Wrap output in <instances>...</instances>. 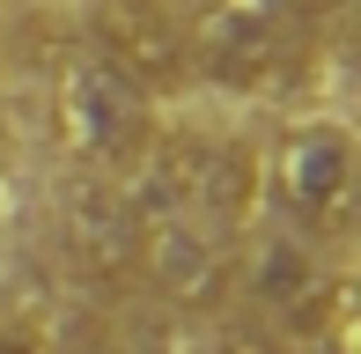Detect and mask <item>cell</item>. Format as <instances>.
Here are the masks:
<instances>
[{"mask_svg":"<svg viewBox=\"0 0 361 354\" xmlns=\"http://www.w3.org/2000/svg\"><path fill=\"white\" fill-rule=\"evenodd\" d=\"M89 52H104L162 104L170 89L192 82V8L185 0H96Z\"/></svg>","mask_w":361,"mask_h":354,"instance_id":"6","label":"cell"},{"mask_svg":"<svg viewBox=\"0 0 361 354\" xmlns=\"http://www.w3.org/2000/svg\"><path fill=\"white\" fill-rule=\"evenodd\" d=\"M236 295L251 303L266 325H281L288 340H317L339 310V281L324 266V244L295 229H273V236H251L236 244Z\"/></svg>","mask_w":361,"mask_h":354,"instance_id":"5","label":"cell"},{"mask_svg":"<svg viewBox=\"0 0 361 354\" xmlns=\"http://www.w3.org/2000/svg\"><path fill=\"white\" fill-rule=\"evenodd\" d=\"M140 185L133 177H96L81 170L59 200V229H67V251L89 281H126L140 259Z\"/></svg>","mask_w":361,"mask_h":354,"instance_id":"8","label":"cell"},{"mask_svg":"<svg viewBox=\"0 0 361 354\" xmlns=\"http://www.w3.org/2000/svg\"><path fill=\"white\" fill-rule=\"evenodd\" d=\"M236 244L243 236H214V229L177 221V214H147L133 273L155 288L162 303H177V310H214V303L236 295Z\"/></svg>","mask_w":361,"mask_h":354,"instance_id":"7","label":"cell"},{"mask_svg":"<svg viewBox=\"0 0 361 354\" xmlns=\"http://www.w3.org/2000/svg\"><path fill=\"white\" fill-rule=\"evenodd\" d=\"M258 192L273 200L281 229L310 236V244H339L354 221V192H361V148L347 126L332 118H302L281 133L273 163L258 170Z\"/></svg>","mask_w":361,"mask_h":354,"instance_id":"2","label":"cell"},{"mask_svg":"<svg viewBox=\"0 0 361 354\" xmlns=\"http://www.w3.org/2000/svg\"><path fill=\"white\" fill-rule=\"evenodd\" d=\"M140 207L147 214H177V221H200L214 236H236L258 207V155L243 140H214V133H192L170 140L140 163Z\"/></svg>","mask_w":361,"mask_h":354,"instance_id":"3","label":"cell"},{"mask_svg":"<svg viewBox=\"0 0 361 354\" xmlns=\"http://www.w3.org/2000/svg\"><path fill=\"white\" fill-rule=\"evenodd\" d=\"M52 118H59V148L96 177H140V163L155 155L162 126H155V96L133 74H118L104 52H81L59 67L52 82Z\"/></svg>","mask_w":361,"mask_h":354,"instance_id":"1","label":"cell"},{"mask_svg":"<svg viewBox=\"0 0 361 354\" xmlns=\"http://www.w3.org/2000/svg\"><path fill=\"white\" fill-rule=\"evenodd\" d=\"M0 354H44L30 332H15V325H0Z\"/></svg>","mask_w":361,"mask_h":354,"instance_id":"9","label":"cell"},{"mask_svg":"<svg viewBox=\"0 0 361 354\" xmlns=\"http://www.w3.org/2000/svg\"><path fill=\"white\" fill-rule=\"evenodd\" d=\"M302 30L273 0H192V82L228 96H266L295 67Z\"/></svg>","mask_w":361,"mask_h":354,"instance_id":"4","label":"cell"}]
</instances>
